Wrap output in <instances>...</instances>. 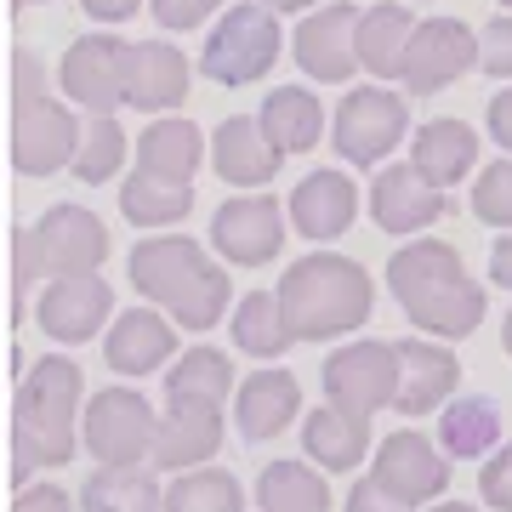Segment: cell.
Instances as JSON below:
<instances>
[{
  "mask_svg": "<svg viewBox=\"0 0 512 512\" xmlns=\"http://www.w3.org/2000/svg\"><path fill=\"white\" fill-rule=\"evenodd\" d=\"M137 296H148L154 308H165L177 319V330H211L228 319V302H234V285H228V268L217 256H205V245H194L188 234H148L137 239V251L126 262Z\"/></svg>",
  "mask_w": 512,
  "mask_h": 512,
  "instance_id": "obj_3",
  "label": "cell"
},
{
  "mask_svg": "<svg viewBox=\"0 0 512 512\" xmlns=\"http://www.w3.org/2000/svg\"><path fill=\"white\" fill-rule=\"evenodd\" d=\"M444 188H433L416 165H376L370 177V222L393 239H421L433 222L444 217Z\"/></svg>",
  "mask_w": 512,
  "mask_h": 512,
  "instance_id": "obj_17",
  "label": "cell"
},
{
  "mask_svg": "<svg viewBox=\"0 0 512 512\" xmlns=\"http://www.w3.org/2000/svg\"><path fill=\"white\" fill-rule=\"evenodd\" d=\"M399 359H404V382H399V404H393V410H399L404 421L439 416L461 387V359L450 348H439L433 336L399 342Z\"/></svg>",
  "mask_w": 512,
  "mask_h": 512,
  "instance_id": "obj_24",
  "label": "cell"
},
{
  "mask_svg": "<svg viewBox=\"0 0 512 512\" xmlns=\"http://www.w3.org/2000/svg\"><path fill=\"white\" fill-rule=\"evenodd\" d=\"M359 18L365 12L353 0H325L319 12H308L291 35L296 69L319 80V86H348L359 74Z\"/></svg>",
  "mask_w": 512,
  "mask_h": 512,
  "instance_id": "obj_15",
  "label": "cell"
},
{
  "mask_svg": "<svg viewBox=\"0 0 512 512\" xmlns=\"http://www.w3.org/2000/svg\"><path fill=\"white\" fill-rule=\"evenodd\" d=\"M302 450L325 473H353L370 450V421L342 410V404H319L302 416Z\"/></svg>",
  "mask_w": 512,
  "mask_h": 512,
  "instance_id": "obj_27",
  "label": "cell"
},
{
  "mask_svg": "<svg viewBox=\"0 0 512 512\" xmlns=\"http://www.w3.org/2000/svg\"><path fill=\"white\" fill-rule=\"evenodd\" d=\"M501 348H507V359H512V313H507V325H501Z\"/></svg>",
  "mask_w": 512,
  "mask_h": 512,
  "instance_id": "obj_50",
  "label": "cell"
},
{
  "mask_svg": "<svg viewBox=\"0 0 512 512\" xmlns=\"http://www.w3.org/2000/svg\"><path fill=\"white\" fill-rule=\"evenodd\" d=\"M410 165H416L433 188L450 194L456 183L478 177V131L467 126V120H450V114L421 120L416 137H410Z\"/></svg>",
  "mask_w": 512,
  "mask_h": 512,
  "instance_id": "obj_25",
  "label": "cell"
},
{
  "mask_svg": "<svg viewBox=\"0 0 512 512\" xmlns=\"http://www.w3.org/2000/svg\"><path fill=\"white\" fill-rule=\"evenodd\" d=\"M222 450V410L217 404H165L160 433H154V473H194L211 467Z\"/></svg>",
  "mask_w": 512,
  "mask_h": 512,
  "instance_id": "obj_22",
  "label": "cell"
},
{
  "mask_svg": "<svg viewBox=\"0 0 512 512\" xmlns=\"http://www.w3.org/2000/svg\"><path fill=\"white\" fill-rule=\"evenodd\" d=\"M194 211V183H160L148 171H131L120 183V217L148 234H171L177 222Z\"/></svg>",
  "mask_w": 512,
  "mask_h": 512,
  "instance_id": "obj_32",
  "label": "cell"
},
{
  "mask_svg": "<svg viewBox=\"0 0 512 512\" xmlns=\"http://www.w3.org/2000/svg\"><path fill=\"white\" fill-rule=\"evenodd\" d=\"M478 40H484V57H478V69L512 86V12H495V18L478 29Z\"/></svg>",
  "mask_w": 512,
  "mask_h": 512,
  "instance_id": "obj_41",
  "label": "cell"
},
{
  "mask_svg": "<svg viewBox=\"0 0 512 512\" xmlns=\"http://www.w3.org/2000/svg\"><path fill=\"white\" fill-rule=\"evenodd\" d=\"M29 256H35L40 279H74V274H103V262H109V228L97 211L86 205H52L40 222L18 228Z\"/></svg>",
  "mask_w": 512,
  "mask_h": 512,
  "instance_id": "obj_9",
  "label": "cell"
},
{
  "mask_svg": "<svg viewBox=\"0 0 512 512\" xmlns=\"http://www.w3.org/2000/svg\"><path fill=\"white\" fill-rule=\"evenodd\" d=\"M279 52H285V29L268 0H234L222 6V18L205 29L200 46V74L217 86H251L262 74H274Z\"/></svg>",
  "mask_w": 512,
  "mask_h": 512,
  "instance_id": "obj_5",
  "label": "cell"
},
{
  "mask_svg": "<svg viewBox=\"0 0 512 512\" xmlns=\"http://www.w3.org/2000/svg\"><path fill=\"white\" fill-rule=\"evenodd\" d=\"M228 330H234V348L262 359V365H274L285 348H296L291 325H285V308H279V291H245L234 302Z\"/></svg>",
  "mask_w": 512,
  "mask_h": 512,
  "instance_id": "obj_33",
  "label": "cell"
},
{
  "mask_svg": "<svg viewBox=\"0 0 512 512\" xmlns=\"http://www.w3.org/2000/svg\"><path fill=\"white\" fill-rule=\"evenodd\" d=\"M478 501L490 512H512V439L495 456H484V467H478Z\"/></svg>",
  "mask_w": 512,
  "mask_h": 512,
  "instance_id": "obj_39",
  "label": "cell"
},
{
  "mask_svg": "<svg viewBox=\"0 0 512 512\" xmlns=\"http://www.w3.org/2000/svg\"><path fill=\"white\" fill-rule=\"evenodd\" d=\"M387 291L404 308V319L433 336V342H461L484 325V285L467 274V262L450 239H404L399 251L387 256Z\"/></svg>",
  "mask_w": 512,
  "mask_h": 512,
  "instance_id": "obj_1",
  "label": "cell"
},
{
  "mask_svg": "<svg viewBox=\"0 0 512 512\" xmlns=\"http://www.w3.org/2000/svg\"><path fill=\"white\" fill-rule=\"evenodd\" d=\"M268 6H274L279 18H285V12H296V18H308V12H319V6H325V0H268Z\"/></svg>",
  "mask_w": 512,
  "mask_h": 512,
  "instance_id": "obj_48",
  "label": "cell"
},
{
  "mask_svg": "<svg viewBox=\"0 0 512 512\" xmlns=\"http://www.w3.org/2000/svg\"><path fill=\"white\" fill-rule=\"evenodd\" d=\"M484 57V40H478L473 23L461 18H427L416 23V35L404 46V63H399V86L404 97H439L444 86H456L478 69Z\"/></svg>",
  "mask_w": 512,
  "mask_h": 512,
  "instance_id": "obj_11",
  "label": "cell"
},
{
  "mask_svg": "<svg viewBox=\"0 0 512 512\" xmlns=\"http://www.w3.org/2000/svg\"><path fill=\"white\" fill-rule=\"evenodd\" d=\"M296 416H302V382H296L291 370L262 365L256 376L239 382V393H234V427H239V439H245V444L279 439Z\"/></svg>",
  "mask_w": 512,
  "mask_h": 512,
  "instance_id": "obj_23",
  "label": "cell"
},
{
  "mask_svg": "<svg viewBox=\"0 0 512 512\" xmlns=\"http://www.w3.org/2000/svg\"><path fill=\"white\" fill-rule=\"evenodd\" d=\"M12 512H74V501H69V490H57V484H23Z\"/></svg>",
  "mask_w": 512,
  "mask_h": 512,
  "instance_id": "obj_42",
  "label": "cell"
},
{
  "mask_svg": "<svg viewBox=\"0 0 512 512\" xmlns=\"http://www.w3.org/2000/svg\"><path fill=\"white\" fill-rule=\"evenodd\" d=\"M165 512H245V490L228 467H194L165 484Z\"/></svg>",
  "mask_w": 512,
  "mask_h": 512,
  "instance_id": "obj_36",
  "label": "cell"
},
{
  "mask_svg": "<svg viewBox=\"0 0 512 512\" xmlns=\"http://www.w3.org/2000/svg\"><path fill=\"white\" fill-rule=\"evenodd\" d=\"M57 86L80 114H120L131 86V40L120 35H74L57 57Z\"/></svg>",
  "mask_w": 512,
  "mask_h": 512,
  "instance_id": "obj_8",
  "label": "cell"
},
{
  "mask_svg": "<svg viewBox=\"0 0 512 512\" xmlns=\"http://www.w3.org/2000/svg\"><path fill=\"white\" fill-rule=\"evenodd\" d=\"M410 35H416V18H410L404 0H376V6H365V18H359V69L376 74V80H399Z\"/></svg>",
  "mask_w": 512,
  "mask_h": 512,
  "instance_id": "obj_30",
  "label": "cell"
},
{
  "mask_svg": "<svg viewBox=\"0 0 512 512\" xmlns=\"http://www.w3.org/2000/svg\"><path fill=\"white\" fill-rule=\"evenodd\" d=\"M148 12L160 29L188 35V29H205L211 18H222V0H148Z\"/></svg>",
  "mask_w": 512,
  "mask_h": 512,
  "instance_id": "obj_40",
  "label": "cell"
},
{
  "mask_svg": "<svg viewBox=\"0 0 512 512\" xmlns=\"http://www.w3.org/2000/svg\"><path fill=\"white\" fill-rule=\"evenodd\" d=\"M256 507L262 512H330L325 467L313 461H268L256 478Z\"/></svg>",
  "mask_w": 512,
  "mask_h": 512,
  "instance_id": "obj_35",
  "label": "cell"
},
{
  "mask_svg": "<svg viewBox=\"0 0 512 512\" xmlns=\"http://www.w3.org/2000/svg\"><path fill=\"white\" fill-rule=\"evenodd\" d=\"M35 319L40 330L63 342V348H80L92 342L97 330L114 325V291L103 274H74V279H46L40 285V302H35Z\"/></svg>",
  "mask_w": 512,
  "mask_h": 512,
  "instance_id": "obj_16",
  "label": "cell"
},
{
  "mask_svg": "<svg viewBox=\"0 0 512 512\" xmlns=\"http://www.w3.org/2000/svg\"><path fill=\"white\" fill-rule=\"evenodd\" d=\"M439 444L450 461H484L501 450V404L490 393H456L439 410Z\"/></svg>",
  "mask_w": 512,
  "mask_h": 512,
  "instance_id": "obj_29",
  "label": "cell"
},
{
  "mask_svg": "<svg viewBox=\"0 0 512 512\" xmlns=\"http://www.w3.org/2000/svg\"><path fill=\"white\" fill-rule=\"evenodd\" d=\"M80 416H86V376L69 353H46L18 376V404H12V478L29 484L46 467H69L80 444Z\"/></svg>",
  "mask_w": 512,
  "mask_h": 512,
  "instance_id": "obj_2",
  "label": "cell"
},
{
  "mask_svg": "<svg viewBox=\"0 0 512 512\" xmlns=\"http://www.w3.org/2000/svg\"><path fill=\"white\" fill-rule=\"evenodd\" d=\"M279 165H285V154L274 148V137L262 131L256 114H228V120L211 131V171H217L228 188L256 194V188H268L279 177Z\"/></svg>",
  "mask_w": 512,
  "mask_h": 512,
  "instance_id": "obj_20",
  "label": "cell"
},
{
  "mask_svg": "<svg viewBox=\"0 0 512 512\" xmlns=\"http://www.w3.org/2000/svg\"><path fill=\"white\" fill-rule=\"evenodd\" d=\"M80 137H86V120L74 114L69 97H29L12 109V160H18L23 177H57V171H74V154H80Z\"/></svg>",
  "mask_w": 512,
  "mask_h": 512,
  "instance_id": "obj_12",
  "label": "cell"
},
{
  "mask_svg": "<svg viewBox=\"0 0 512 512\" xmlns=\"http://www.w3.org/2000/svg\"><path fill=\"white\" fill-rule=\"evenodd\" d=\"M285 228H291V211L274 194H262V188L256 194H234L211 217V251L228 268H268L285 251Z\"/></svg>",
  "mask_w": 512,
  "mask_h": 512,
  "instance_id": "obj_13",
  "label": "cell"
},
{
  "mask_svg": "<svg viewBox=\"0 0 512 512\" xmlns=\"http://www.w3.org/2000/svg\"><path fill=\"white\" fill-rule=\"evenodd\" d=\"M154 433H160V410L137 387H103V393L86 399L80 444L97 467H148Z\"/></svg>",
  "mask_w": 512,
  "mask_h": 512,
  "instance_id": "obj_6",
  "label": "cell"
},
{
  "mask_svg": "<svg viewBox=\"0 0 512 512\" xmlns=\"http://www.w3.org/2000/svg\"><path fill=\"white\" fill-rule=\"evenodd\" d=\"M171 353H177V319L165 308H126L103 330V365L114 376H131V382L171 370Z\"/></svg>",
  "mask_w": 512,
  "mask_h": 512,
  "instance_id": "obj_18",
  "label": "cell"
},
{
  "mask_svg": "<svg viewBox=\"0 0 512 512\" xmlns=\"http://www.w3.org/2000/svg\"><path fill=\"white\" fill-rule=\"evenodd\" d=\"M495 12H512V0H495Z\"/></svg>",
  "mask_w": 512,
  "mask_h": 512,
  "instance_id": "obj_51",
  "label": "cell"
},
{
  "mask_svg": "<svg viewBox=\"0 0 512 512\" xmlns=\"http://www.w3.org/2000/svg\"><path fill=\"white\" fill-rule=\"evenodd\" d=\"M12 69H18V103H29V97H46V69H40V57L35 52H18L12 57Z\"/></svg>",
  "mask_w": 512,
  "mask_h": 512,
  "instance_id": "obj_45",
  "label": "cell"
},
{
  "mask_svg": "<svg viewBox=\"0 0 512 512\" xmlns=\"http://www.w3.org/2000/svg\"><path fill=\"white\" fill-rule=\"evenodd\" d=\"M256 120H262V131L274 137V148L285 160L319 148V137L330 131V114H325V103L313 97V86H274V92L262 97Z\"/></svg>",
  "mask_w": 512,
  "mask_h": 512,
  "instance_id": "obj_28",
  "label": "cell"
},
{
  "mask_svg": "<svg viewBox=\"0 0 512 512\" xmlns=\"http://www.w3.org/2000/svg\"><path fill=\"white\" fill-rule=\"evenodd\" d=\"M427 512H484V507H473V501H433Z\"/></svg>",
  "mask_w": 512,
  "mask_h": 512,
  "instance_id": "obj_49",
  "label": "cell"
},
{
  "mask_svg": "<svg viewBox=\"0 0 512 512\" xmlns=\"http://www.w3.org/2000/svg\"><path fill=\"white\" fill-rule=\"evenodd\" d=\"M484 120H490V137L501 154H512V86H501V92L490 97V109H484Z\"/></svg>",
  "mask_w": 512,
  "mask_h": 512,
  "instance_id": "obj_44",
  "label": "cell"
},
{
  "mask_svg": "<svg viewBox=\"0 0 512 512\" xmlns=\"http://www.w3.org/2000/svg\"><path fill=\"white\" fill-rule=\"evenodd\" d=\"M80 512H165V484L154 467H97L80 490Z\"/></svg>",
  "mask_w": 512,
  "mask_h": 512,
  "instance_id": "obj_34",
  "label": "cell"
},
{
  "mask_svg": "<svg viewBox=\"0 0 512 512\" xmlns=\"http://www.w3.org/2000/svg\"><path fill=\"white\" fill-rule=\"evenodd\" d=\"M18 6H52V0H18Z\"/></svg>",
  "mask_w": 512,
  "mask_h": 512,
  "instance_id": "obj_52",
  "label": "cell"
},
{
  "mask_svg": "<svg viewBox=\"0 0 512 512\" xmlns=\"http://www.w3.org/2000/svg\"><path fill=\"white\" fill-rule=\"evenodd\" d=\"M194 86V63L177 40H131V86L126 109L137 114H177Z\"/></svg>",
  "mask_w": 512,
  "mask_h": 512,
  "instance_id": "obj_21",
  "label": "cell"
},
{
  "mask_svg": "<svg viewBox=\"0 0 512 512\" xmlns=\"http://www.w3.org/2000/svg\"><path fill=\"white\" fill-rule=\"evenodd\" d=\"M348 512H410V507H404V501H393L376 478H359V484L348 490Z\"/></svg>",
  "mask_w": 512,
  "mask_h": 512,
  "instance_id": "obj_43",
  "label": "cell"
},
{
  "mask_svg": "<svg viewBox=\"0 0 512 512\" xmlns=\"http://www.w3.org/2000/svg\"><path fill=\"white\" fill-rule=\"evenodd\" d=\"M143 6L148 0H80V12H86L92 23H131Z\"/></svg>",
  "mask_w": 512,
  "mask_h": 512,
  "instance_id": "obj_46",
  "label": "cell"
},
{
  "mask_svg": "<svg viewBox=\"0 0 512 512\" xmlns=\"http://www.w3.org/2000/svg\"><path fill=\"white\" fill-rule=\"evenodd\" d=\"M205 154H211V143H205L200 126L183 120V114L148 120L143 137H137V171L160 177V183H194L200 165H205Z\"/></svg>",
  "mask_w": 512,
  "mask_h": 512,
  "instance_id": "obj_26",
  "label": "cell"
},
{
  "mask_svg": "<svg viewBox=\"0 0 512 512\" xmlns=\"http://www.w3.org/2000/svg\"><path fill=\"white\" fill-rule=\"evenodd\" d=\"M490 285L512 291V234H495V245H490Z\"/></svg>",
  "mask_w": 512,
  "mask_h": 512,
  "instance_id": "obj_47",
  "label": "cell"
},
{
  "mask_svg": "<svg viewBox=\"0 0 512 512\" xmlns=\"http://www.w3.org/2000/svg\"><path fill=\"white\" fill-rule=\"evenodd\" d=\"M285 211H291V228L302 239L330 245V239H342L359 222V183H353L348 171H336V165H319V171H308L291 188Z\"/></svg>",
  "mask_w": 512,
  "mask_h": 512,
  "instance_id": "obj_19",
  "label": "cell"
},
{
  "mask_svg": "<svg viewBox=\"0 0 512 512\" xmlns=\"http://www.w3.org/2000/svg\"><path fill=\"white\" fill-rule=\"evenodd\" d=\"M228 393H239L234 365L222 348H183V359H171L165 370V404H228Z\"/></svg>",
  "mask_w": 512,
  "mask_h": 512,
  "instance_id": "obj_31",
  "label": "cell"
},
{
  "mask_svg": "<svg viewBox=\"0 0 512 512\" xmlns=\"http://www.w3.org/2000/svg\"><path fill=\"white\" fill-rule=\"evenodd\" d=\"M126 154H131L126 126H120L114 114H86V137H80V154H74V177L86 188L114 183L120 165H126Z\"/></svg>",
  "mask_w": 512,
  "mask_h": 512,
  "instance_id": "obj_37",
  "label": "cell"
},
{
  "mask_svg": "<svg viewBox=\"0 0 512 512\" xmlns=\"http://www.w3.org/2000/svg\"><path fill=\"white\" fill-rule=\"evenodd\" d=\"M410 137V103L393 86H353L330 114V148L348 165H382Z\"/></svg>",
  "mask_w": 512,
  "mask_h": 512,
  "instance_id": "obj_7",
  "label": "cell"
},
{
  "mask_svg": "<svg viewBox=\"0 0 512 512\" xmlns=\"http://www.w3.org/2000/svg\"><path fill=\"white\" fill-rule=\"evenodd\" d=\"M399 382H404V359L399 342H348L325 359V404H342L353 416H376V410H393L399 404Z\"/></svg>",
  "mask_w": 512,
  "mask_h": 512,
  "instance_id": "obj_10",
  "label": "cell"
},
{
  "mask_svg": "<svg viewBox=\"0 0 512 512\" xmlns=\"http://www.w3.org/2000/svg\"><path fill=\"white\" fill-rule=\"evenodd\" d=\"M473 217L495 234H512V154H501L495 165H478L473 177Z\"/></svg>",
  "mask_w": 512,
  "mask_h": 512,
  "instance_id": "obj_38",
  "label": "cell"
},
{
  "mask_svg": "<svg viewBox=\"0 0 512 512\" xmlns=\"http://www.w3.org/2000/svg\"><path fill=\"white\" fill-rule=\"evenodd\" d=\"M370 478H376L393 501H404V507L416 512V507L444 501V490H450V456H444V444H433L427 433L399 427V433H387V439L376 444Z\"/></svg>",
  "mask_w": 512,
  "mask_h": 512,
  "instance_id": "obj_14",
  "label": "cell"
},
{
  "mask_svg": "<svg viewBox=\"0 0 512 512\" xmlns=\"http://www.w3.org/2000/svg\"><path fill=\"white\" fill-rule=\"evenodd\" d=\"M274 291L296 342H342L353 330H365L376 313V279L365 274V262L336 251L296 256Z\"/></svg>",
  "mask_w": 512,
  "mask_h": 512,
  "instance_id": "obj_4",
  "label": "cell"
}]
</instances>
